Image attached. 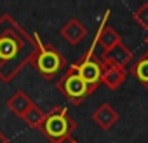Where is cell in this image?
I'll use <instances>...</instances> for the list:
<instances>
[{"label": "cell", "mask_w": 148, "mask_h": 143, "mask_svg": "<svg viewBox=\"0 0 148 143\" xmlns=\"http://www.w3.org/2000/svg\"><path fill=\"white\" fill-rule=\"evenodd\" d=\"M37 51L35 37L26 35L16 23L12 28L2 26L0 19V77L11 79L33 59Z\"/></svg>", "instance_id": "1"}, {"label": "cell", "mask_w": 148, "mask_h": 143, "mask_svg": "<svg viewBox=\"0 0 148 143\" xmlns=\"http://www.w3.org/2000/svg\"><path fill=\"white\" fill-rule=\"evenodd\" d=\"M35 42H37V51H35L32 63L45 79H52L66 66V59L52 45L42 44L38 40V35H35Z\"/></svg>", "instance_id": "2"}, {"label": "cell", "mask_w": 148, "mask_h": 143, "mask_svg": "<svg viewBox=\"0 0 148 143\" xmlns=\"http://www.w3.org/2000/svg\"><path fill=\"white\" fill-rule=\"evenodd\" d=\"M75 126H77L75 120L68 117L64 107H56L54 110L45 113V119H44V124H42L40 131L51 141H58L61 138L71 136V131L75 129Z\"/></svg>", "instance_id": "3"}, {"label": "cell", "mask_w": 148, "mask_h": 143, "mask_svg": "<svg viewBox=\"0 0 148 143\" xmlns=\"http://www.w3.org/2000/svg\"><path fill=\"white\" fill-rule=\"evenodd\" d=\"M56 87H58L71 103H75V105L82 103L91 93H94V89L77 74V68L73 66V65L66 70V74L58 80Z\"/></svg>", "instance_id": "4"}, {"label": "cell", "mask_w": 148, "mask_h": 143, "mask_svg": "<svg viewBox=\"0 0 148 143\" xmlns=\"http://www.w3.org/2000/svg\"><path fill=\"white\" fill-rule=\"evenodd\" d=\"M73 66L77 68V74L96 91L98 86L101 84V75H103L105 65H103L98 58H94V56L91 54V51H89V54H87L84 59H80L79 63H75Z\"/></svg>", "instance_id": "5"}, {"label": "cell", "mask_w": 148, "mask_h": 143, "mask_svg": "<svg viewBox=\"0 0 148 143\" xmlns=\"http://www.w3.org/2000/svg\"><path fill=\"white\" fill-rule=\"evenodd\" d=\"M134 54L132 51L125 45V44H117L113 45L112 49L108 51H103L101 52V58L99 61L105 65V66H117V68H125L131 61H132Z\"/></svg>", "instance_id": "6"}, {"label": "cell", "mask_w": 148, "mask_h": 143, "mask_svg": "<svg viewBox=\"0 0 148 143\" xmlns=\"http://www.w3.org/2000/svg\"><path fill=\"white\" fill-rule=\"evenodd\" d=\"M92 120H94L103 131H108V129H110L112 126H115V122L119 120V112H117L112 105L103 103V105H99V107L94 110Z\"/></svg>", "instance_id": "7"}, {"label": "cell", "mask_w": 148, "mask_h": 143, "mask_svg": "<svg viewBox=\"0 0 148 143\" xmlns=\"http://www.w3.org/2000/svg\"><path fill=\"white\" fill-rule=\"evenodd\" d=\"M127 70L125 68H117V66H105L103 75H101V84H105L110 91H115L122 86L125 80Z\"/></svg>", "instance_id": "8"}, {"label": "cell", "mask_w": 148, "mask_h": 143, "mask_svg": "<svg viewBox=\"0 0 148 143\" xmlns=\"http://www.w3.org/2000/svg\"><path fill=\"white\" fill-rule=\"evenodd\" d=\"M61 35L64 40H68L70 44H79L86 35H87V28L79 21V19H70L63 28H61Z\"/></svg>", "instance_id": "9"}, {"label": "cell", "mask_w": 148, "mask_h": 143, "mask_svg": "<svg viewBox=\"0 0 148 143\" xmlns=\"http://www.w3.org/2000/svg\"><path fill=\"white\" fill-rule=\"evenodd\" d=\"M96 42L103 47V51H108V49H112L113 45L120 44V42H122V37H120V33H119L115 28L105 25V26L99 30V33H98V37H96Z\"/></svg>", "instance_id": "10"}, {"label": "cell", "mask_w": 148, "mask_h": 143, "mask_svg": "<svg viewBox=\"0 0 148 143\" xmlns=\"http://www.w3.org/2000/svg\"><path fill=\"white\" fill-rule=\"evenodd\" d=\"M35 103L23 93V91H19V93H16L11 100H9V103H7V107L18 115V117H25V113L33 107Z\"/></svg>", "instance_id": "11"}, {"label": "cell", "mask_w": 148, "mask_h": 143, "mask_svg": "<svg viewBox=\"0 0 148 143\" xmlns=\"http://www.w3.org/2000/svg\"><path fill=\"white\" fill-rule=\"evenodd\" d=\"M132 75L139 80L143 87H148V52L143 54L132 66Z\"/></svg>", "instance_id": "12"}, {"label": "cell", "mask_w": 148, "mask_h": 143, "mask_svg": "<svg viewBox=\"0 0 148 143\" xmlns=\"http://www.w3.org/2000/svg\"><path fill=\"white\" fill-rule=\"evenodd\" d=\"M25 120H26V124L30 126V127H37V129H42V124H44V119H45V113L37 107V105H33L26 113H25V117H23Z\"/></svg>", "instance_id": "13"}, {"label": "cell", "mask_w": 148, "mask_h": 143, "mask_svg": "<svg viewBox=\"0 0 148 143\" xmlns=\"http://www.w3.org/2000/svg\"><path fill=\"white\" fill-rule=\"evenodd\" d=\"M134 19H136V23H138L141 28L148 30V4H143V6L134 12Z\"/></svg>", "instance_id": "14"}, {"label": "cell", "mask_w": 148, "mask_h": 143, "mask_svg": "<svg viewBox=\"0 0 148 143\" xmlns=\"http://www.w3.org/2000/svg\"><path fill=\"white\" fill-rule=\"evenodd\" d=\"M52 143H77V140H73L71 136H66V138H61V140L52 141Z\"/></svg>", "instance_id": "15"}, {"label": "cell", "mask_w": 148, "mask_h": 143, "mask_svg": "<svg viewBox=\"0 0 148 143\" xmlns=\"http://www.w3.org/2000/svg\"><path fill=\"white\" fill-rule=\"evenodd\" d=\"M0 143H7V138H5L2 133H0Z\"/></svg>", "instance_id": "16"}, {"label": "cell", "mask_w": 148, "mask_h": 143, "mask_svg": "<svg viewBox=\"0 0 148 143\" xmlns=\"http://www.w3.org/2000/svg\"><path fill=\"white\" fill-rule=\"evenodd\" d=\"M145 42H146V45H148V33L145 35Z\"/></svg>", "instance_id": "17"}]
</instances>
